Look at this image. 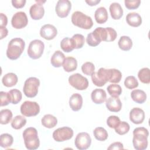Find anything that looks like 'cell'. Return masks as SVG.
Wrapping results in <instances>:
<instances>
[{"instance_id":"1","label":"cell","mask_w":150,"mask_h":150,"mask_svg":"<svg viewBox=\"0 0 150 150\" xmlns=\"http://www.w3.org/2000/svg\"><path fill=\"white\" fill-rule=\"evenodd\" d=\"M149 132L144 127H137L133 131L132 144L137 150H144L148 146Z\"/></svg>"},{"instance_id":"2","label":"cell","mask_w":150,"mask_h":150,"mask_svg":"<svg viewBox=\"0 0 150 150\" xmlns=\"http://www.w3.org/2000/svg\"><path fill=\"white\" fill-rule=\"evenodd\" d=\"M25 41L19 38L11 39L8 45L6 50V56L11 60L18 59L25 49Z\"/></svg>"},{"instance_id":"3","label":"cell","mask_w":150,"mask_h":150,"mask_svg":"<svg viewBox=\"0 0 150 150\" xmlns=\"http://www.w3.org/2000/svg\"><path fill=\"white\" fill-rule=\"evenodd\" d=\"M22 135L26 149L35 150L39 147L40 141L38 137V131L35 128L28 127L26 128L23 131Z\"/></svg>"},{"instance_id":"4","label":"cell","mask_w":150,"mask_h":150,"mask_svg":"<svg viewBox=\"0 0 150 150\" xmlns=\"http://www.w3.org/2000/svg\"><path fill=\"white\" fill-rule=\"evenodd\" d=\"M71 20L74 26L84 29H90L93 25L91 18L80 11L73 12L71 15Z\"/></svg>"},{"instance_id":"5","label":"cell","mask_w":150,"mask_h":150,"mask_svg":"<svg viewBox=\"0 0 150 150\" xmlns=\"http://www.w3.org/2000/svg\"><path fill=\"white\" fill-rule=\"evenodd\" d=\"M40 86L39 80L35 77H30L24 83L23 91L24 94L29 98L35 97L38 93V87Z\"/></svg>"},{"instance_id":"6","label":"cell","mask_w":150,"mask_h":150,"mask_svg":"<svg viewBox=\"0 0 150 150\" xmlns=\"http://www.w3.org/2000/svg\"><path fill=\"white\" fill-rule=\"evenodd\" d=\"M93 32L97 35L101 42H112L117 36V33L115 30L110 27H98Z\"/></svg>"},{"instance_id":"7","label":"cell","mask_w":150,"mask_h":150,"mask_svg":"<svg viewBox=\"0 0 150 150\" xmlns=\"http://www.w3.org/2000/svg\"><path fill=\"white\" fill-rule=\"evenodd\" d=\"M45 45L43 42L39 39H35L31 41L28 48V54L32 59H38L40 58L44 50Z\"/></svg>"},{"instance_id":"8","label":"cell","mask_w":150,"mask_h":150,"mask_svg":"<svg viewBox=\"0 0 150 150\" xmlns=\"http://www.w3.org/2000/svg\"><path fill=\"white\" fill-rule=\"evenodd\" d=\"M69 84L78 90H84L88 86V81L80 73L73 74L69 77Z\"/></svg>"},{"instance_id":"9","label":"cell","mask_w":150,"mask_h":150,"mask_svg":"<svg viewBox=\"0 0 150 150\" xmlns=\"http://www.w3.org/2000/svg\"><path fill=\"white\" fill-rule=\"evenodd\" d=\"M21 112L25 117L37 115L40 112L39 105L35 101H25L21 106Z\"/></svg>"},{"instance_id":"10","label":"cell","mask_w":150,"mask_h":150,"mask_svg":"<svg viewBox=\"0 0 150 150\" xmlns=\"http://www.w3.org/2000/svg\"><path fill=\"white\" fill-rule=\"evenodd\" d=\"M53 138L57 142H63L70 139L73 136V129L69 127H63L54 131Z\"/></svg>"},{"instance_id":"11","label":"cell","mask_w":150,"mask_h":150,"mask_svg":"<svg viewBox=\"0 0 150 150\" xmlns=\"http://www.w3.org/2000/svg\"><path fill=\"white\" fill-rule=\"evenodd\" d=\"M91 80L93 84L97 87H102L108 82L107 69L101 67L98 71L94 72L91 75Z\"/></svg>"},{"instance_id":"12","label":"cell","mask_w":150,"mask_h":150,"mask_svg":"<svg viewBox=\"0 0 150 150\" xmlns=\"http://www.w3.org/2000/svg\"><path fill=\"white\" fill-rule=\"evenodd\" d=\"M91 143V138L90 135L87 132L79 133L74 141L76 147L80 150H85L88 149Z\"/></svg>"},{"instance_id":"13","label":"cell","mask_w":150,"mask_h":150,"mask_svg":"<svg viewBox=\"0 0 150 150\" xmlns=\"http://www.w3.org/2000/svg\"><path fill=\"white\" fill-rule=\"evenodd\" d=\"M28 23V19L24 12L19 11L15 13L11 19V24L15 29H22L25 28Z\"/></svg>"},{"instance_id":"14","label":"cell","mask_w":150,"mask_h":150,"mask_svg":"<svg viewBox=\"0 0 150 150\" xmlns=\"http://www.w3.org/2000/svg\"><path fill=\"white\" fill-rule=\"evenodd\" d=\"M71 8V4L68 0H59L57 1L55 11L57 15L62 18H66L68 16Z\"/></svg>"},{"instance_id":"15","label":"cell","mask_w":150,"mask_h":150,"mask_svg":"<svg viewBox=\"0 0 150 150\" xmlns=\"http://www.w3.org/2000/svg\"><path fill=\"white\" fill-rule=\"evenodd\" d=\"M45 2V1H36V3L30 6L29 14L33 20H39L44 16L45 9L43 3Z\"/></svg>"},{"instance_id":"16","label":"cell","mask_w":150,"mask_h":150,"mask_svg":"<svg viewBox=\"0 0 150 150\" xmlns=\"http://www.w3.org/2000/svg\"><path fill=\"white\" fill-rule=\"evenodd\" d=\"M57 34V30L55 26L50 24L44 25L40 30V35L43 39L50 40L55 38Z\"/></svg>"},{"instance_id":"17","label":"cell","mask_w":150,"mask_h":150,"mask_svg":"<svg viewBox=\"0 0 150 150\" xmlns=\"http://www.w3.org/2000/svg\"><path fill=\"white\" fill-rule=\"evenodd\" d=\"M145 119V112L140 108H133L129 112V120L135 124H142Z\"/></svg>"},{"instance_id":"18","label":"cell","mask_w":150,"mask_h":150,"mask_svg":"<svg viewBox=\"0 0 150 150\" xmlns=\"http://www.w3.org/2000/svg\"><path fill=\"white\" fill-rule=\"evenodd\" d=\"M107 108L111 112H118L121 110L122 103L118 97H109L105 102Z\"/></svg>"},{"instance_id":"19","label":"cell","mask_w":150,"mask_h":150,"mask_svg":"<svg viewBox=\"0 0 150 150\" xmlns=\"http://www.w3.org/2000/svg\"><path fill=\"white\" fill-rule=\"evenodd\" d=\"M91 98L94 103L101 104L106 100L107 94L103 89L96 88L91 92Z\"/></svg>"},{"instance_id":"20","label":"cell","mask_w":150,"mask_h":150,"mask_svg":"<svg viewBox=\"0 0 150 150\" xmlns=\"http://www.w3.org/2000/svg\"><path fill=\"white\" fill-rule=\"evenodd\" d=\"M69 105L74 111L80 110L83 105L82 96L79 93H74L71 95L69 99Z\"/></svg>"},{"instance_id":"21","label":"cell","mask_w":150,"mask_h":150,"mask_svg":"<svg viewBox=\"0 0 150 150\" xmlns=\"http://www.w3.org/2000/svg\"><path fill=\"white\" fill-rule=\"evenodd\" d=\"M126 21L129 26L138 27L142 23V18L138 13L130 12L126 16Z\"/></svg>"},{"instance_id":"22","label":"cell","mask_w":150,"mask_h":150,"mask_svg":"<svg viewBox=\"0 0 150 150\" xmlns=\"http://www.w3.org/2000/svg\"><path fill=\"white\" fill-rule=\"evenodd\" d=\"M94 18L96 22L99 24H103L106 22L108 19V12L105 8L101 6L98 8L94 13Z\"/></svg>"},{"instance_id":"23","label":"cell","mask_w":150,"mask_h":150,"mask_svg":"<svg viewBox=\"0 0 150 150\" xmlns=\"http://www.w3.org/2000/svg\"><path fill=\"white\" fill-rule=\"evenodd\" d=\"M110 12L113 19H120L123 15V9L119 3L113 2L110 6Z\"/></svg>"},{"instance_id":"24","label":"cell","mask_w":150,"mask_h":150,"mask_svg":"<svg viewBox=\"0 0 150 150\" xmlns=\"http://www.w3.org/2000/svg\"><path fill=\"white\" fill-rule=\"evenodd\" d=\"M65 56L63 52L60 50H56L53 54L50 59V63L54 67H60L63 66Z\"/></svg>"},{"instance_id":"25","label":"cell","mask_w":150,"mask_h":150,"mask_svg":"<svg viewBox=\"0 0 150 150\" xmlns=\"http://www.w3.org/2000/svg\"><path fill=\"white\" fill-rule=\"evenodd\" d=\"M18 77L13 73H8L4 75L2 79V83L5 87H11L18 83Z\"/></svg>"},{"instance_id":"26","label":"cell","mask_w":150,"mask_h":150,"mask_svg":"<svg viewBox=\"0 0 150 150\" xmlns=\"http://www.w3.org/2000/svg\"><path fill=\"white\" fill-rule=\"evenodd\" d=\"M62 66L65 71H67V72L73 71L75 70H76L77 67V60L73 57H66Z\"/></svg>"},{"instance_id":"27","label":"cell","mask_w":150,"mask_h":150,"mask_svg":"<svg viewBox=\"0 0 150 150\" xmlns=\"http://www.w3.org/2000/svg\"><path fill=\"white\" fill-rule=\"evenodd\" d=\"M108 74V81L112 83H119L122 78L121 72L115 69H107Z\"/></svg>"},{"instance_id":"28","label":"cell","mask_w":150,"mask_h":150,"mask_svg":"<svg viewBox=\"0 0 150 150\" xmlns=\"http://www.w3.org/2000/svg\"><path fill=\"white\" fill-rule=\"evenodd\" d=\"M131 97L134 101L138 104H142L146 100V94L145 92L139 89L132 91L131 93Z\"/></svg>"},{"instance_id":"29","label":"cell","mask_w":150,"mask_h":150,"mask_svg":"<svg viewBox=\"0 0 150 150\" xmlns=\"http://www.w3.org/2000/svg\"><path fill=\"white\" fill-rule=\"evenodd\" d=\"M42 124L46 128H52L54 127L57 124V120L56 117L52 114L45 115L41 120Z\"/></svg>"},{"instance_id":"30","label":"cell","mask_w":150,"mask_h":150,"mask_svg":"<svg viewBox=\"0 0 150 150\" xmlns=\"http://www.w3.org/2000/svg\"><path fill=\"white\" fill-rule=\"evenodd\" d=\"M118 47L124 51L129 50L132 46V41L129 36H122L120 38L118 42Z\"/></svg>"},{"instance_id":"31","label":"cell","mask_w":150,"mask_h":150,"mask_svg":"<svg viewBox=\"0 0 150 150\" xmlns=\"http://www.w3.org/2000/svg\"><path fill=\"white\" fill-rule=\"evenodd\" d=\"M13 142V137L8 133H4L0 137V146L2 148H6L10 147Z\"/></svg>"},{"instance_id":"32","label":"cell","mask_w":150,"mask_h":150,"mask_svg":"<svg viewBox=\"0 0 150 150\" xmlns=\"http://www.w3.org/2000/svg\"><path fill=\"white\" fill-rule=\"evenodd\" d=\"M95 138L100 141H105L108 137L107 131L103 127H97L93 131Z\"/></svg>"},{"instance_id":"33","label":"cell","mask_w":150,"mask_h":150,"mask_svg":"<svg viewBox=\"0 0 150 150\" xmlns=\"http://www.w3.org/2000/svg\"><path fill=\"white\" fill-rule=\"evenodd\" d=\"M138 77L140 81L144 84L150 83V70L148 67L141 69L138 73Z\"/></svg>"},{"instance_id":"34","label":"cell","mask_w":150,"mask_h":150,"mask_svg":"<svg viewBox=\"0 0 150 150\" xmlns=\"http://www.w3.org/2000/svg\"><path fill=\"white\" fill-rule=\"evenodd\" d=\"M70 39L74 49H81L84 45L85 39L81 34H75Z\"/></svg>"},{"instance_id":"35","label":"cell","mask_w":150,"mask_h":150,"mask_svg":"<svg viewBox=\"0 0 150 150\" xmlns=\"http://www.w3.org/2000/svg\"><path fill=\"white\" fill-rule=\"evenodd\" d=\"M26 123V119L22 115H16L11 122V127L15 129H21Z\"/></svg>"},{"instance_id":"36","label":"cell","mask_w":150,"mask_h":150,"mask_svg":"<svg viewBox=\"0 0 150 150\" xmlns=\"http://www.w3.org/2000/svg\"><path fill=\"white\" fill-rule=\"evenodd\" d=\"M9 95L11 100V103L13 104H16L19 103L22 98V94L21 91L15 88L10 90L9 92Z\"/></svg>"},{"instance_id":"37","label":"cell","mask_w":150,"mask_h":150,"mask_svg":"<svg viewBox=\"0 0 150 150\" xmlns=\"http://www.w3.org/2000/svg\"><path fill=\"white\" fill-rule=\"evenodd\" d=\"M1 115V124H7L12 120V112L9 109H3L0 112Z\"/></svg>"},{"instance_id":"38","label":"cell","mask_w":150,"mask_h":150,"mask_svg":"<svg viewBox=\"0 0 150 150\" xmlns=\"http://www.w3.org/2000/svg\"><path fill=\"white\" fill-rule=\"evenodd\" d=\"M107 90L108 94L111 97H118L122 93L121 87L120 85L115 84H110L107 87Z\"/></svg>"},{"instance_id":"39","label":"cell","mask_w":150,"mask_h":150,"mask_svg":"<svg viewBox=\"0 0 150 150\" xmlns=\"http://www.w3.org/2000/svg\"><path fill=\"white\" fill-rule=\"evenodd\" d=\"M60 47L64 52L67 53L70 52L74 49L71 39L68 37L64 38L60 42Z\"/></svg>"},{"instance_id":"40","label":"cell","mask_w":150,"mask_h":150,"mask_svg":"<svg viewBox=\"0 0 150 150\" xmlns=\"http://www.w3.org/2000/svg\"><path fill=\"white\" fill-rule=\"evenodd\" d=\"M130 127L128 122L125 121H122L114 128L115 131L119 135H122L127 134L129 130Z\"/></svg>"},{"instance_id":"41","label":"cell","mask_w":150,"mask_h":150,"mask_svg":"<svg viewBox=\"0 0 150 150\" xmlns=\"http://www.w3.org/2000/svg\"><path fill=\"white\" fill-rule=\"evenodd\" d=\"M124 86L128 89H134L138 86V82L135 77L134 76H129L125 78Z\"/></svg>"},{"instance_id":"42","label":"cell","mask_w":150,"mask_h":150,"mask_svg":"<svg viewBox=\"0 0 150 150\" xmlns=\"http://www.w3.org/2000/svg\"><path fill=\"white\" fill-rule=\"evenodd\" d=\"M86 42L89 46L95 47L100 43L101 40L98 39L97 35L93 32H92L87 35Z\"/></svg>"},{"instance_id":"43","label":"cell","mask_w":150,"mask_h":150,"mask_svg":"<svg viewBox=\"0 0 150 150\" xmlns=\"http://www.w3.org/2000/svg\"><path fill=\"white\" fill-rule=\"evenodd\" d=\"M94 70L95 66L91 62H86L81 66V71L86 75L91 76L94 72Z\"/></svg>"},{"instance_id":"44","label":"cell","mask_w":150,"mask_h":150,"mask_svg":"<svg viewBox=\"0 0 150 150\" xmlns=\"http://www.w3.org/2000/svg\"><path fill=\"white\" fill-rule=\"evenodd\" d=\"M120 122V119L115 115H110L107 119V124L111 128H115Z\"/></svg>"},{"instance_id":"45","label":"cell","mask_w":150,"mask_h":150,"mask_svg":"<svg viewBox=\"0 0 150 150\" xmlns=\"http://www.w3.org/2000/svg\"><path fill=\"white\" fill-rule=\"evenodd\" d=\"M124 3H125V6L127 9H128L129 10H132V9H135L139 6V5L141 4V1H139V0H132V1L125 0L124 1Z\"/></svg>"},{"instance_id":"46","label":"cell","mask_w":150,"mask_h":150,"mask_svg":"<svg viewBox=\"0 0 150 150\" xmlns=\"http://www.w3.org/2000/svg\"><path fill=\"white\" fill-rule=\"evenodd\" d=\"M0 95H1V107L7 105L11 103V100H10L8 92L7 93L5 91H1Z\"/></svg>"},{"instance_id":"47","label":"cell","mask_w":150,"mask_h":150,"mask_svg":"<svg viewBox=\"0 0 150 150\" xmlns=\"http://www.w3.org/2000/svg\"><path fill=\"white\" fill-rule=\"evenodd\" d=\"M26 2L25 0H12V4L15 8L19 9L23 8L25 5Z\"/></svg>"},{"instance_id":"48","label":"cell","mask_w":150,"mask_h":150,"mask_svg":"<svg viewBox=\"0 0 150 150\" xmlns=\"http://www.w3.org/2000/svg\"><path fill=\"white\" fill-rule=\"evenodd\" d=\"M108 149H123V144L120 142H115L111 144L107 148Z\"/></svg>"},{"instance_id":"49","label":"cell","mask_w":150,"mask_h":150,"mask_svg":"<svg viewBox=\"0 0 150 150\" xmlns=\"http://www.w3.org/2000/svg\"><path fill=\"white\" fill-rule=\"evenodd\" d=\"M1 17V26H6L8 23V18L3 13H0Z\"/></svg>"},{"instance_id":"50","label":"cell","mask_w":150,"mask_h":150,"mask_svg":"<svg viewBox=\"0 0 150 150\" xmlns=\"http://www.w3.org/2000/svg\"><path fill=\"white\" fill-rule=\"evenodd\" d=\"M8 34V30L5 26H0V39L5 38Z\"/></svg>"},{"instance_id":"51","label":"cell","mask_w":150,"mask_h":150,"mask_svg":"<svg viewBox=\"0 0 150 150\" xmlns=\"http://www.w3.org/2000/svg\"><path fill=\"white\" fill-rule=\"evenodd\" d=\"M86 2L90 6H95L100 2V0H89L86 1Z\"/></svg>"}]
</instances>
